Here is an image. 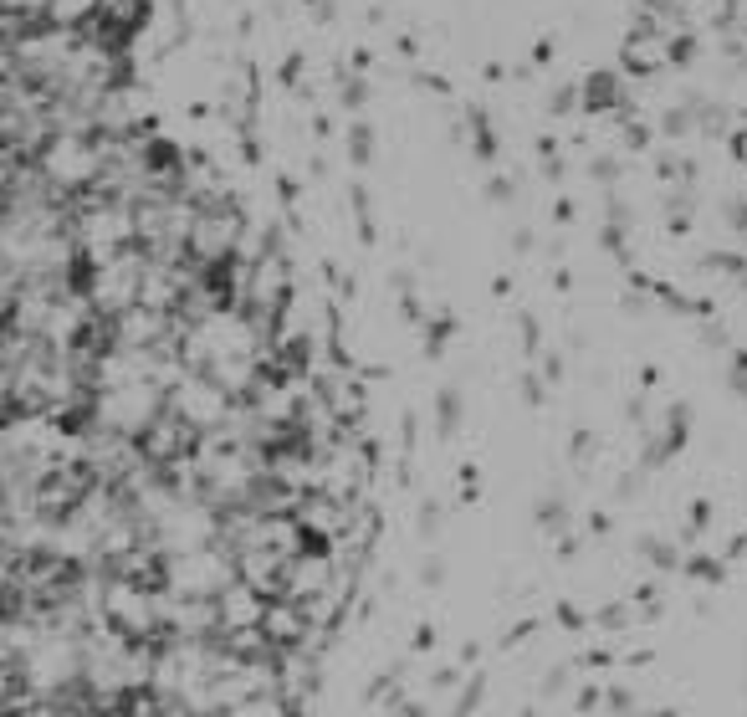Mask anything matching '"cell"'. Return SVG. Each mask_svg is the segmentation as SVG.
<instances>
[{
  "mask_svg": "<svg viewBox=\"0 0 747 717\" xmlns=\"http://www.w3.org/2000/svg\"><path fill=\"white\" fill-rule=\"evenodd\" d=\"M620 103H624V87H620L614 72H594L584 82V108L588 113H609V108H620Z\"/></svg>",
  "mask_w": 747,
  "mask_h": 717,
  "instance_id": "6da1fadb",
  "label": "cell"
},
{
  "mask_svg": "<svg viewBox=\"0 0 747 717\" xmlns=\"http://www.w3.org/2000/svg\"><path fill=\"white\" fill-rule=\"evenodd\" d=\"M348 149H353V159H359V164H369V154H374L369 123H353V134H348Z\"/></svg>",
  "mask_w": 747,
  "mask_h": 717,
  "instance_id": "7a4b0ae2",
  "label": "cell"
},
{
  "mask_svg": "<svg viewBox=\"0 0 747 717\" xmlns=\"http://www.w3.org/2000/svg\"><path fill=\"white\" fill-rule=\"evenodd\" d=\"M456 415H461V400H456V389H445V395H440V425L451 430V425H456Z\"/></svg>",
  "mask_w": 747,
  "mask_h": 717,
  "instance_id": "3957f363",
  "label": "cell"
},
{
  "mask_svg": "<svg viewBox=\"0 0 747 717\" xmlns=\"http://www.w3.org/2000/svg\"><path fill=\"white\" fill-rule=\"evenodd\" d=\"M363 98H369V87H363L359 77H353V82H343V108H359Z\"/></svg>",
  "mask_w": 747,
  "mask_h": 717,
  "instance_id": "277c9868",
  "label": "cell"
},
{
  "mask_svg": "<svg viewBox=\"0 0 747 717\" xmlns=\"http://www.w3.org/2000/svg\"><path fill=\"white\" fill-rule=\"evenodd\" d=\"M573 103H579V98H573V87H558V93H553V113H568Z\"/></svg>",
  "mask_w": 747,
  "mask_h": 717,
  "instance_id": "5b68a950",
  "label": "cell"
},
{
  "mask_svg": "<svg viewBox=\"0 0 747 717\" xmlns=\"http://www.w3.org/2000/svg\"><path fill=\"white\" fill-rule=\"evenodd\" d=\"M297 77H303V57H292V62L282 67V82H297Z\"/></svg>",
  "mask_w": 747,
  "mask_h": 717,
  "instance_id": "8992f818",
  "label": "cell"
}]
</instances>
